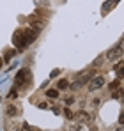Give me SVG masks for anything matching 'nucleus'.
I'll use <instances>...</instances> for the list:
<instances>
[{
    "label": "nucleus",
    "instance_id": "12",
    "mask_svg": "<svg viewBox=\"0 0 124 131\" xmlns=\"http://www.w3.org/2000/svg\"><path fill=\"white\" fill-rule=\"evenodd\" d=\"M14 53H16L14 50H7V51H5V55H4V59H5V60H9V59H13V57H14Z\"/></svg>",
    "mask_w": 124,
    "mask_h": 131
},
{
    "label": "nucleus",
    "instance_id": "22",
    "mask_svg": "<svg viewBox=\"0 0 124 131\" xmlns=\"http://www.w3.org/2000/svg\"><path fill=\"white\" fill-rule=\"evenodd\" d=\"M2 62H4V60H2V59H0V67H2Z\"/></svg>",
    "mask_w": 124,
    "mask_h": 131
},
{
    "label": "nucleus",
    "instance_id": "19",
    "mask_svg": "<svg viewBox=\"0 0 124 131\" xmlns=\"http://www.w3.org/2000/svg\"><path fill=\"white\" fill-rule=\"evenodd\" d=\"M119 122H121V126H124V112L121 113V117H119Z\"/></svg>",
    "mask_w": 124,
    "mask_h": 131
},
{
    "label": "nucleus",
    "instance_id": "21",
    "mask_svg": "<svg viewBox=\"0 0 124 131\" xmlns=\"http://www.w3.org/2000/svg\"><path fill=\"white\" fill-rule=\"evenodd\" d=\"M115 2H119V0H112V4H113V5H115Z\"/></svg>",
    "mask_w": 124,
    "mask_h": 131
},
{
    "label": "nucleus",
    "instance_id": "10",
    "mask_svg": "<svg viewBox=\"0 0 124 131\" xmlns=\"http://www.w3.org/2000/svg\"><path fill=\"white\" fill-rule=\"evenodd\" d=\"M69 87V83H67V80H59V83H57V89H67Z\"/></svg>",
    "mask_w": 124,
    "mask_h": 131
},
{
    "label": "nucleus",
    "instance_id": "15",
    "mask_svg": "<svg viewBox=\"0 0 124 131\" xmlns=\"http://www.w3.org/2000/svg\"><path fill=\"white\" fill-rule=\"evenodd\" d=\"M121 96H122V90H113V92H112V97H113V99H117V97H121Z\"/></svg>",
    "mask_w": 124,
    "mask_h": 131
},
{
    "label": "nucleus",
    "instance_id": "16",
    "mask_svg": "<svg viewBox=\"0 0 124 131\" xmlns=\"http://www.w3.org/2000/svg\"><path fill=\"white\" fill-rule=\"evenodd\" d=\"M117 87H119V80H115V82H112V83H110V90H115Z\"/></svg>",
    "mask_w": 124,
    "mask_h": 131
},
{
    "label": "nucleus",
    "instance_id": "4",
    "mask_svg": "<svg viewBox=\"0 0 124 131\" xmlns=\"http://www.w3.org/2000/svg\"><path fill=\"white\" fill-rule=\"evenodd\" d=\"M13 43L14 46H18V50H25V39H23V30H18L14 36H13Z\"/></svg>",
    "mask_w": 124,
    "mask_h": 131
},
{
    "label": "nucleus",
    "instance_id": "6",
    "mask_svg": "<svg viewBox=\"0 0 124 131\" xmlns=\"http://www.w3.org/2000/svg\"><path fill=\"white\" fill-rule=\"evenodd\" d=\"M36 37H37V30H34V28L23 30V39H25V44H30Z\"/></svg>",
    "mask_w": 124,
    "mask_h": 131
},
{
    "label": "nucleus",
    "instance_id": "3",
    "mask_svg": "<svg viewBox=\"0 0 124 131\" xmlns=\"http://www.w3.org/2000/svg\"><path fill=\"white\" fill-rule=\"evenodd\" d=\"M105 85V76H94L89 82V90H98Z\"/></svg>",
    "mask_w": 124,
    "mask_h": 131
},
{
    "label": "nucleus",
    "instance_id": "23",
    "mask_svg": "<svg viewBox=\"0 0 124 131\" xmlns=\"http://www.w3.org/2000/svg\"><path fill=\"white\" fill-rule=\"evenodd\" d=\"M34 131H37V129H34Z\"/></svg>",
    "mask_w": 124,
    "mask_h": 131
},
{
    "label": "nucleus",
    "instance_id": "11",
    "mask_svg": "<svg viewBox=\"0 0 124 131\" xmlns=\"http://www.w3.org/2000/svg\"><path fill=\"white\" fill-rule=\"evenodd\" d=\"M46 94H48V97H51V99H55V97H59V90H55V89H51V90H48Z\"/></svg>",
    "mask_w": 124,
    "mask_h": 131
},
{
    "label": "nucleus",
    "instance_id": "2",
    "mask_svg": "<svg viewBox=\"0 0 124 131\" xmlns=\"http://www.w3.org/2000/svg\"><path fill=\"white\" fill-rule=\"evenodd\" d=\"M14 82H16V85H23V83L30 82V71L28 69H20L16 78H14Z\"/></svg>",
    "mask_w": 124,
    "mask_h": 131
},
{
    "label": "nucleus",
    "instance_id": "8",
    "mask_svg": "<svg viewBox=\"0 0 124 131\" xmlns=\"http://www.w3.org/2000/svg\"><path fill=\"white\" fill-rule=\"evenodd\" d=\"M28 21H30V27H32L34 30H41L43 27H44V23L39 21V20H36V18H30Z\"/></svg>",
    "mask_w": 124,
    "mask_h": 131
},
{
    "label": "nucleus",
    "instance_id": "18",
    "mask_svg": "<svg viewBox=\"0 0 124 131\" xmlns=\"http://www.w3.org/2000/svg\"><path fill=\"white\" fill-rule=\"evenodd\" d=\"M57 74H59V69H53V71H51V74H50V76H51V78H55V76H57Z\"/></svg>",
    "mask_w": 124,
    "mask_h": 131
},
{
    "label": "nucleus",
    "instance_id": "1",
    "mask_svg": "<svg viewBox=\"0 0 124 131\" xmlns=\"http://www.w3.org/2000/svg\"><path fill=\"white\" fill-rule=\"evenodd\" d=\"M121 55H122V46L117 44V46H113L106 51V60H119Z\"/></svg>",
    "mask_w": 124,
    "mask_h": 131
},
{
    "label": "nucleus",
    "instance_id": "13",
    "mask_svg": "<svg viewBox=\"0 0 124 131\" xmlns=\"http://www.w3.org/2000/svg\"><path fill=\"white\" fill-rule=\"evenodd\" d=\"M7 115H11V117H14V115H16V108H14L13 105H9V106H7Z\"/></svg>",
    "mask_w": 124,
    "mask_h": 131
},
{
    "label": "nucleus",
    "instance_id": "17",
    "mask_svg": "<svg viewBox=\"0 0 124 131\" xmlns=\"http://www.w3.org/2000/svg\"><path fill=\"white\" fill-rule=\"evenodd\" d=\"M21 131H34V129H32V128H30L28 124H23V128H21Z\"/></svg>",
    "mask_w": 124,
    "mask_h": 131
},
{
    "label": "nucleus",
    "instance_id": "9",
    "mask_svg": "<svg viewBox=\"0 0 124 131\" xmlns=\"http://www.w3.org/2000/svg\"><path fill=\"white\" fill-rule=\"evenodd\" d=\"M115 73H117L119 78H124V62H119L115 66Z\"/></svg>",
    "mask_w": 124,
    "mask_h": 131
},
{
    "label": "nucleus",
    "instance_id": "20",
    "mask_svg": "<svg viewBox=\"0 0 124 131\" xmlns=\"http://www.w3.org/2000/svg\"><path fill=\"white\" fill-rule=\"evenodd\" d=\"M115 131H124V126H119V128H117Z\"/></svg>",
    "mask_w": 124,
    "mask_h": 131
},
{
    "label": "nucleus",
    "instance_id": "7",
    "mask_svg": "<svg viewBox=\"0 0 124 131\" xmlns=\"http://www.w3.org/2000/svg\"><path fill=\"white\" fill-rule=\"evenodd\" d=\"M75 117H76V121L82 122V124H90V122H92V115H89L87 112H78Z\"/></svg>",
    "mask_w": 124,
    "mask_h": 131
},
{
    "label": "nucleus",
    "instance_id": "14",
    "mask_svg": "<svg viewBox=\"0 0 124 131\" xmlns=\"http://www.w3.org/2000/svg\"><path fill=\"white\" fill-rule=\"evenodd\" d=\"M64 115H66L67 119H75V113H73V112H71L69 108H66V110H64Z\"/></svg>",
    "mask_w": 124,
    "mask_h": 131
},
{
    "label": "nucleus",
    "instance_id": "5",
    "mask_svg": "<svg viewBox=\"0 0 124 131\" xmlns=\"http://www.w3.org/2000/svg\"><path fill=\"white\" fill-rule=\"evenodd\" d=\"M90 80H92V78H90V74H89V73H83L82 76H80V78L71 85V89H73V90H76V89H80L83 83H87V82H90Z\"/></svg>",
    "mask_w": 124,
    "mask_h": 131
}]
</instances>
